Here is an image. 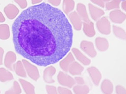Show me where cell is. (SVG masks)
<instances>
[{
	"mask_svg": "<svg viewBox=\"0 0 126 94\" xmlns=\"http://www.w3.org/2000/svg\"></svg>",
	"mask_w": 126,
	"mask_h": 94,
	"instance_id": "b9f144b4",
	"label": "cell"
},
{
	"mask_svg": "<svg viewBox=\"0 0 126 94\" xmlns=\"http://www.w3.org/2000/svg\"><path fill=\"white\" fill-rule=\"evenodd\" d=\"M16 60V55L14 52L11 51L7 52L4 58L5 66L10 70H14V64Z\"/></svg>",
	"mask_w": 126,
	"mask_h": 94,
	"instance_id": "ba28073f",
	"label": "cell"
},
{
	"mask_svg": "<svg viewBox=\"0 0 126 94\" xmlns=\"http://www.w3.org/2000/svg\"><path fill=\"white\" fill-rule=\"evenodd\" d=\"M46 90L48 94H57V89L55 86L46 85Z\"/></svg>",
	"mask_w": 126,
	"mask_h": 94,
	"instance_id": "f1b7e54d",
	"label": "cell"
},
{
	"mask_svg": "<svg viewBox=\"0 0 126 94\" xmlns=\"http://www.w3.org/2000/svg\"><path fill=\"white\" fill-rule=\"evenodd\" d=\"M14 1L22 9L25 8L27 6V2L26 0H14Z\"/></svg>",
	"mask_w": 126,
	"mask_h": 94,
	"instance_id": "4dcf8cb0",
	"label": "cell"
},
{
	"mask_svg": "<svg viewBox=\"0 0 126 94\" xmlns=\"http://www.w3.org/2000/svg\"><path fill=\"white\" fill-rule=\"evenodd\" d=\"M83 70V67L79 63L75 61L72 62L69 65L68 69V70L69 73L73 75L81 74Z\"/></svg>",
	"mask_w": 126,
	"mask_h": 94,
	"instance_id": "4fadbf2b",
	"label": "cell"
},
{
	"mask_svg": "<svg viewBox=\"0 0 126 94\" xmlns=\"http://www.w3.org/2000/svg\"><path fill=\"white\" fill-rule=\"evenodd\" d=\"M113 30L116 36L120 39L126 40V32L122 28L113 25Z\"/></svg>",
	"mask_w": 126,
	"mask_h": 94,
	"instance_id": "4316f807",
	"label": "cell"
},
{
	"mask_svg": "<svg viewBox=\"0 0 126 94\" xmlns=\"http://www.w3.org/2000/svg\"><path fill=\"white\" fill-rule=\"evenodd\" d=\"M96 26L99 31L103 34H109L111 32L110 23L106 17H103L98 20Z\"/></svg>",
	"mask_w": 126,
	"mask_h": 94,
	"instance_id": "3957f363",
	"label": "cell"
},
{
	"mask_svg": "<svg viewBox=\"0 0 126 94\" xmlns=\"http://www.w3.org/2000/svg\"><path fill=\"white\" fill-rule=\"evenodd\" d=\"M13 79L12 73L4 68H0V81L4 82Z\"/></svg>",
	"mask_w": 126,
	"mask_h": 94,
	"instance_id": "44dd1931",
	"label": "cell"
},
{
	"mask_svg": "<svg viewBox=\"0 0 126 94\" xmlns=\"http://www.w3.org/2000/svg\"><path fill=\"white\" fill-rule=\"evenodd\" d=\"M10 37L9 26L6 24H0V39L7 40Z\"/></svg>",
	"mask_w": 126,
	"mask_h": 94,
	"instance_id": "603a6c76",
	"label": "cell"
},
{
	"mask_svg": "<svg viewBox=\"0 0 126 94\" xmlns=\"http://www.w3.org/2000/svg\"><path fill=\"white\" fill-rule=\"evenodd\" d=\"M72 51L75 57L83 65H88L90 64L91 60L86 56H85L77 48H73L72 49Z\"/></svg>",
	"mask_w": 126,
	"mask_h": 94,
	"instance_id": "2e32d148",
	"label": "cell"
},
{
	"mask_svg": "<svg viewBox=\"0 0 126 94\" xmlns=\"http://www.w3.org/2000/svg\"><path fill=\"white\" fill-rule=\"evenodd\" d=\"M22 63L29 76L35 81L37 80L40 76L37 68L25 59L22 60Z\"/></svg>",
	"mask_w": 126,
	"mask_h": 94,
	"instance_id": "7a4b0ae2",
	"label": "cell"
},
{
	"mask_svg": "<svg viewBox=\"0 0 126 94\" xmlns=\"http://www.w3.org/2000/svg\"><path fill=\"white\" fill-rule=\"evenodd\" d=\"M74 80L75 82L79 85H83L85 83V81L83 78L81 77H76L74 78Z\"/></svg>",
	"mask_w": 126,
	"mask_h": 94,
	"instance_id": "836d02e7",
	"label": "cell"
},
{
	"mask_svg": "<svg viewBox=\"0 0 126 94\" xmlns=\"http://www.w3.org/2000/svg\"><path fill=\"white\" fill-rule=\"evenodd\" d=\"M95 45L97 48L101 51L106 50L109 47L108 41L104 38L97 37L95 39Z\"/></svg>",
	"mask_w": 126,
	"mask_h": 94,
	"instance_id": "ac0fdd59",
	"label": "cell"
},
{
	"mask_svg": "<svg viewBox=\"0 0 126 94\" xmlns=\"http://www.w3.org/2000/svg\"><path fill=\"white\" fill-rule=\"evenodd\" d=\"M80 47L81 49L91 57H94L96 55V51L92 42L83 41L81 43Z\"/></svg>",
	"mask_w": 126,
	"mask_h": 94,
	"instance_id": "5b68a950",
	"label": "cell"
},
{
	"mask_svg": "<svg viewBox=\"0 0 126 94\" xmlns=\"http://www.w3.org/2000/svg\"><path fill=\"white\" fill-rule=\"evenodd\" d=\"M61 0H48L49 3L55 6L59 5L61 3Z\"/></svg>",
	"mask_w": 126,
	"mask_h": 94,
	"instance_id": "e575fe53",
	"label": "cell"
},
{
	"mask_svg": "<svg viewBox=\"0 0 126 94\" xmlns=\"http://www.w3.org/2000/svg\"><path fill=\"white\" fill-rule=\"evenodd\" d=\"M73 90L76 94H86L89 92V88L87 85H76L74 86Z\"/></svg>",
	"mask_w": 126,
	"mask_h": 94,
	"instance_id": "484cf974",
	"label": "cell"
},
{
	"mask_svg": "<svg viewBox=\"0 0 126 94\" xmlns=\"http://www.w3.org/2000/svg\"><path fill=\"white\" fill-rule=\"evenodd\" d=\"M58 92L59 94H71L72 92L69 89L62 87H59L58 88Z\"/></svg>",
	"mask_w": 126,
	"mask_h": 94,
	"instance_id": "f546056e",
	"label": "cell"
},
{
	"mask_svg": "<svg viewBox=\"0 0 126 94\" xmlns=\"http://www.w3.org/2000/svg\"><path fill=\"white\" fill-rule=\"evenodd\" d=\"M76 9L78 14L84 22L89 23L90 22L87 14L86 6L84 4L81 3H78L77 5Z\"/></svg>",
	"mask_w": 126,
	"mask_h": 94,
	"instance_id": "9a60e30c",
	"label": "cell"
},
{
	"mask_svg": "<svg viewBox=\"0 0 126 94\" xmlns=\"http://www.w3.org/2000/svg\"><path fill=\"white\" fill-rule=\"evenodd\" d=\"M32 0V4H33L39 3L42 1V0Z\"/></svg>",
	"mask_w": 126,
	"mask_h": 94,
	"instance_id": "f35d334b",
	"label": "cell"
},
{
	"mask_svg": "<svg viewBox=\"0 0 126 94\" xmlns=\"http://www.w3.org/2000/svg\"><path fill=\"white\" fill-rule=\"evenodd\" d=\"M120 3V0H111L105 4L106 9L109 10L115 8H119Z\"/></svg>",
	"mask_w": 126,
	"mask_h": 94,
	"instance_id": "83f0119b",
	"label": "cell"
},
{
	"mask_svg": "<svg viewBox=\"0 0 126 94\" xmlns=\"http://www.w3.org/2000/svg\"><path fill=\"white\" fill-rule=\"evenodd\" d=\"M91 1L93 3L95 4L102 8H103L104 7V3L102 0H91Z\"/></svg>",
	"mask_w": 126,
	"mask_h": 94,
	"instance_id": "d6a6232c",
	"label": "cell"
},
{
	"mask_svg": "<svg viewBox=\"0 0 126 94\" xmlns=\"http://www.w3.org/2000/svg\"><path fill=\"white\" fill-rule=\"evenodd\" d=\"M87 70L94 83L98 86L101 78V74L99 70L94 67H91L88 68Z\"/></svg>",
	"mask_w": 126,
	"mask_h": 94,
	"instance_id": "8fae6325",
	"label": "cell"
},
{
	"mask_svg": "<svg viewBox=\"0 0 126 94\" xmlns=\"http://www.w3.org/2000/svg\"><path fill=\"white\" fill-rule=\"evenodd\" d=\"M4 53V50L1 47H0V65H2V57Z\"/></svg>",
	"mask_w": 126,
	"mask_h": 94,
	"instance_id": "d590c367",
	"label": "cell"
},
{
	"mask_svg": "<svg viewBox=\"0 0 126 94\" xmlns=\"http://www.w3.org/2000/svg\"><path fill=\"white\" fill-rule=\"evenodd\" d=\"M22 91L18 82L17 81L13 82V86L5 93V94H17L21 93Z\"/></svg>",
	"mask_w": 126,
	"mask_h": 94,
	"instance_id": "d4e9b609",
	"label": "cell"
},
{
	"mask_svg": "<svg viewBox=\"0 0 126 94\" xmlns=\"http://www.w3.org/2000/svg\"><path fill=\"white\" fill-rule=\"evenodd\" d=\"M83 29L85 34L88 37H93L95 34L94 24L91 21L89 23L84 22L83 23Z\"/></svg>",
	"mask_w": 126,
	"mask_h": 94,
	"instance_id": "e0dca14e",
	"label": "cell"
},
{
	"mask_svg": "<svg viewBox=\"0 0 126 94\" xmlns=\"http://www.w3.org/2000/svg\"><path fill=\"white\" fill-rule=\"evenodd\" d=\"M25 92L27 94H34V87L30 82L23 79H19Z\"/></svg>",
	"mask_w": 126,
	"mask_h": 94,
	"instance_id": "d6986e66",
	"label": "cell"
},
{
	"mask_svg": "<svg viewBox=\"0 0 126 94\" xmlns=\"http://www.w3.org/2000/svg\"><path fill=\"white\" fill-rule=\"evenodd\" d=\"M4 12L9 19L12 20L18 15L19 10L15 5L10 3L4 8Z\"/></svg>",
	"mask_w": 126,
	"mask_h": 94,
	"instance_id": "30bf717a",
	"label": "cell"
},
{
	"mask_svg": "<svg viewBox=\"0 0 126 94\" xmlns=\"http://www.w3.org/2000/svg\"><path fill=\"white\" fill-rule=\"evenodd\" d=\"M12 31L16 52L39 66L59 62L72 43V27L64 13L44 2L23 11Z\"/></svg>",
	"mask_w": 126,
	"mask_h": 94,
	"instance_id": "6da1fadb",
	"label": "cell"
},
{
	"mask_svg": "<svg viewBox=\"0 0 126 94\" xmlns=\"http://www.w3.org/2000/svg\"><path fill=\"white\" fill-rule=\"evenodd\" d=\"M14 70L18 76L23 77L27 76L26 70L23 65V63L21 61H18L16 64H14Z\"/></svg>",
	"mask_w": 126,
	"mask_h": 94,
	"instance_id": "7402d4cb",
	"label": "cell"
},
{
	"mask_svg": "<svg viewBox=\"0 0 126 94\" xmlns=\"http://www.w3.org/2000/svg\"><path fill=\"white\" fill-rule=\"evenodd\" d=\"M103 2H108V1H110L111 0H102Z\"/></svg>",
	"mask_w": 126,
	"mask_h": 94,
	"instance_id": "ab89813d",
	"label": "cell"
},
{
	"mask_svg": "<svg viewBox=\"0 0 126 94\" xmlns=\"http://www.w3.org/2000/svg\"><path fill=\"white\" fill-rule=\"evenodd\" d=\"M116 92L117 94H126V89L121 85H118L116 87Z\"/></svg>",
	"mask_w": 126,
	"mask_h": 94,
	"instance_id": "1f68e13d",
	"label": "cell"
},
{
	"mask_svg": "<svg viewBox=\"0 0 126 94\" xmlns=\"http://www.w3.org/2000/svg\"><path fill=\"white\" fill-rule=\"evenodd\" d=\"M57 78L60 84L69 88H71L75 83L74 79L71 76L62 71L59 72Z\"/></svg>",
	"mask_w": 126,
	"mask_h": 94,
	"instance_id": "277c9868",
	"label": "cell"
},
{
	"mask_svg": "<svg viewBox=\"0 0 126 94\" xmlns=\"http://www.w3.org/2000/svg\"><path fill=\"white\" fill-rule=\"evenodd\" d=\"M75 2L73 0H63V9L66 14L71 12L74 8Z\"/></svg>",
	"mask_w": 126,
	"mask_h": 94,
	"instance_id": "cb8c5ba5",
	"label": "cell"
},
{
	"mask_svg": "<svg viewBox=\"0 0 126 94\" xmlns=\"http://www.w3.org/2000/svg\"><path fill=\"white\" fill-rule=\"evenodd\" d=\"M109 18L112 22L121 24L126 20V15L120 10H114L110 12Z\"/></svg>",
	"mask_w": 126,
	"mask_h": 94,
	"instance_id": "8992f818",
	"label": "cell"
},
{
	"mask_svg": "<svg viewBox=\"0 0 126 94\" xmlns=\"http://www.w3.org/2000/svg\"><path fill=\"white\" fill-rule=\"evenodd\" d=\"M101 89L103 93L106 94H110L113 91V84L110 80L105 79L102 82Z\"/></svg>",
	"mask_w": 126,
	"mask_h": 94,
	"instance_id": "ffe728a7",
	"label": "cell"
},
{
	"mask_svg": "<svg viewBox=\"0 0 126 94\" xmlns=\"http://www.w3.org/2000/svg\"><path fill=\"white\" fill-rule=\"evenodd\" d=\"M5 21V17L3 15L2 13L0 11V22L2 23V22H4Z\"/></svg>",
	"mask_w": 126,
	"mask_h": 94,
	"instance_id": "74e56055",
	"label": "cell"
},
{
	"mask_svg": "<svg viewBox=\"0 0 126 94\" xmlns=\"http://www.w3.org/2000/svg\"><path fill=\"white\" fill-rule=\"evenodd\" d=\"M56 71V69L52 66L46 67L43 71V79L47 83L51 84L55 82L53 79V76L55 74Z\"/></svg>",
	"mask_w": 126,
	"mask_h": 94,
	"instance_id": "52a82bcc",
	"label": "cell"
},
{
	"mask_svg": "<svg viewBox=\"0 0 126 94\" xmlns=\"http://www.w3.org/2000/svg\"><path fill=\"white\" fill-rule=\"evenodd\" d=\"M121 6L123 10L126 11V0H124L121 3Z\"/></svg>",
	"mask_w": 126,
	"mask_h": 94,
	"instance_id": "8d00e7d4",
	"label": "cell"
},
{
	"mask_svg": "<svg viewBox=\"0 0 126 94\" xmlns=\"http://www.w3.org/2000/svg\"></svg>",
	"mask_w": 126,
	"mask_h": 94,
	"instance_id": "60d3db41",
	"label": "cell"
},
{
	"mask_svg": "<svg viewBox=\"0 0 126 94\" xmlns=\"http://www.w3.org/2000/svg\"><path fill=\"white\" fill-rule=\"evenodd\" d=\"M75 61L74 58L71 52H69L64 58L62 59L60 62V66L61 68L64 71L67 72L69 65Z\"/></svg>",
	"mask_w": 126,
	"mask_h": 94,
	"instance_id": "5bb4252c",
	"label": "cell"
},
{
	"mask_svg": "<svg viewBox=\"0 0 126 94\" xmlns=\"http://www.w3.org/2000/svg\"><path fill=\"white\" fill-rule=\"evenodd\" d=\"M69 18L75 30H79L82 28V19L76 11L71 12L69 15Z\"/></svg>",
	"mask_w": 126,
	"mask_h": 94,
	"instance_id": "9c48e42d",
	"label": "cell"
},
{
	"mask_svg": "<svg viewBox=\"0 0 126 94\" xmlns=\"http://www.w3.org/2000/svg\"><path fill=\"white\" fill-rule=\"evenodd\" d=\"M88 6L91 17L94 21L97 20L104 14V12L103 10L91 3L89 4Z\"/></svg>",
	"mask_w": 126,
	"mask_h": 94,
	"instance_id": "7c38bea8",
	"label": "cell"
}]
</instances>
